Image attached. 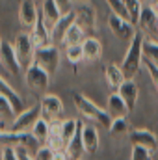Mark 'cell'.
<instances>
[{"mask_svg":"<svg viewBox=\"0 0 158 160\" xmlns=\"http://www.w3.org/2000/svg\"><path fill=\"white\" fill-rule=\"evenodd\" d=\"M143 34L136 32L134 39L128 43V48L125 52V58L121 62V71L125 78H134L140 73V67L143 63Z\"/></svg>","mask_w":158,"mask_h":160,"instance_id":"cell-1","label":"cell"},{"mask_svg":"<svg viewBox=\"0 0 158 160\" xmlns=\"http://www.w3.org/2000/svg\"><path fill=\"white\" fill-rule=\"evenodd\" d=\"M73 102H75L77 110H78L84 118L95 121V123H97V125H101L102 128H110V125H112V119H114V118L108 114V110L101 108V106H99V104H95L91 99H87L86 95L77 93V91L73 93Z\"/></svg>","mask_w":158,"mask_h":160,"instance_id":"cell-2","label":"cell"},{"mask_svg":"<svg viewBox=\"0 0 158 160\" xmlns=\"http://www.w3.org/2000/svg\"><path fill=\"white\" fill-rule=\"evenodd\" d=\"M0 145L2 147H22L28 153L36 155V151L39 149V142L36 140V136L32 132H11V130H4L0 134Z\"/></svg>","mask_w":158,"mask_h":160,"instance_id":"cell-3","label":"cell"},{"mask_svg":"<svg viewBox=\"0 0 158 160\" xmlns=\"http://www.w3.org/2000/svg\"><path fill=\"white\" fill-rule=\"evenodd\" d=\"M13 47H15V52H17L19 60H21V65L24 69H28L34 63V56H36V45H34V39H32V34L28 30L19 32Z\"/></svg>","mask_w":158,"mask_h":160,"instance_id":"cell-4","label":"cell"},{"mask_svg":"<svg viewBox=\"0 0 158 160\" xmlns=\"http://www.w3.org/2000/svg\"><path fill=\"white\" fill-rule=\"evenodd\" d=\"M34 63L39 65L41 69H45L50 77L56 75V71L60 67V50H58V47L48 45V47H43V48H36Z\"/></svg>","mask_w":158,"mask_h":160,"instance_id":"cell-5","label":"cell"},{"mask_svg":"<svg viewBox=\"0 0 158 160\" xmlns=\"http://www.w3.org/2000/svg\"><path fill=\"white\" fill-rule=\"evenodd\" d=\"M39 118H41V104L37 102L30 108H24L21 114H17L7 130H11V132H32L34 125L37 123Z\"/></svg>","mask_w":158,"mask_h":160,"instance_id":"cell-6","label":"cell"},{"mask_svg":"<svg viewBox=\"0 0 158 160\" xmlns=\"http://www.w3.org/2000/svg\"><path fill=\"white\" fill-rule=\"evenodd\" d=\"M108 28L114 34V38L119 39L121 43H130V41L134 39V36H136L134 24L128 19H123V17L116 15V13H110V17H108Z\"/></svg>","mask_w":158,"mask_h":160,"instance_id":"cell-7","label":"cell"},{"mask_svg":"<svg viewBox=\"0 0 158 160\" xmlns=\"http://www.w3.org/2000/svg\"><path fill=\"white\" fill-rule=\"evenodd\" d=\"M24 82H26V86H28L32 91L45 95V91H47V88H48V82H50V75H48L45 69H41L39 65L32 63V65L26 69V73H24Z\"/></svg>","mask_w":158,"mask_h":160,"instance_id":"cell-8","label":"cell"},{"mask_svg":"<svg viewBox=\"0 0 158 160\" xmlns=\"http://www.w3.org/2000/svg\"><path fill=\"white\" fill-rule=\"evenodd\" d=\"M41 104V118H45L47 121H58L63 114V102L58 95H52V93H45L41 95L39 99Z\"/></svg>","mask_w":158,"mask_h":160,"instance_id":"cell-9","label":"cell"},{"mask_svg":"<svg viewBox=\"0 0 158 160\" xmlns=\"http://www.w3.org/2000/svg\"><path fill=\"white\" fill-rule=\"evenodd\" d=\"M140 26V30L143 34H147L151 39H156L158 38V13L147 4L141 8V13H140V19L136 22Z\"/></svg>","mask_w":158,"mask_h":160,"instance_id":"cell-10","label":"cell"},{"mask_svg":"<svg viewBox=\"0 0 158 160\" xmlns=\"http://www.w3.org/2000/svg\"><path fill=\"white\" fill-rule=\"evenodd\" d=\"M0 63L13 77H17L19 71H21V67H22L21 60H19V56L15 52V47L11 43H7V41H2V47H0Z\"/></svg>","mask_w":158,"mask_h":160,"instance_id":"cell-11","label":"cell"},{"mask_svg":"<svg viewBox=\"0 0 158 160\" xmlns=\"http://www.w3.org/2000/svg\"><path fill=\"white\" fill-rule=\"evenodd\" d=\"M128 138H130V143H132V145H140V147H145V149L156 153L158 136L155 132H151V130H147V128H134V130H130Z\"/></svg>","mask_w":158,"mask_h":160,"instance_id":"cell-12","label":"cell"},{"mask_svg":"<svg viewBox=\"0 0 158 160\" xmlns=\"http://www.w3.org/2000/svg\"><path fill=\"white\" fill-rule=\"evenodd\" d=\"M77 19L75 22L82 26L86 32H95L97 30V11L91 4H80L78 9L75 11Z\"/></svg>","mask_w":158,"mask_h":160,"instance_id":"cell-13","label":"cell"},{"mask_svg":"<svg viewBox=\"0 0 158 160\" xmlns=\"http://www.w3.org/2000/svg\"><path fill=\"white\" fill-rule=\"evenodd\" d=\"M37 19H39V11H37L34 0H21V6H19V22H21V26L30 32L36 26Z\"/></svg>","mask_w":158,"mask_h":160,"instance_id":"cell-14","label":"cell"},{"mask_svg":"<svg viewBox=\"0 0 158 160\" xmlns=\"http://www.w3.org/2000/svg\"><path fill=\"white\" fill-rule=\"evenodd\" d=\"M30 34H32V39H34L36 48H43V47L52 45V34H50V28L45 24L41 13H39V19H37V22H36V26L30 30Z\"/></svg>","mask_w":158,"mask_h":160,"instance_id":"cell-15","label":"cell"},{"mask_svg":"<svg viewBox=\"0 0 158 160\" xmlns=\"http://www.w3.org/2000/svg\"><path fill=\"white\" fill-rule=\"evenodd\" d=\"M117 93L121 95V99L126 102L128 110H134L136 108V102H138V95H140V89H138V84L134 82V78H126L121 86H119Z\"/></svg>","mask_w":158,"mask_h":160,"instance_id":"cell-16","label":"cell"},{"mask_svg":"<svg viewBox=\"0 0 158 160\" xmlns=\"http://www.w3.org/2000/svg\"><path fill=\"white\" fill-rule=\"evenodd\" d=\"M80 134H82V143L87 155H95L99 149V132L93 125H80Z\"/></svg>","mask_w":158,"mask_h":160,"instance_id":"cell-17","label":"cell"},{"mask_svg":"<svg viewBox=\"0 0 158 160\" xmlns=\"http://www.w3.org/2000/svg\"><path fill=\"white\" fill-rule=\"evenodd\" d=\"M41 17L45 21V24L52 30L56 26V22L62 19V11L58 9L56 2L54 0H43V6H41Z\"/></svg>","mask_w":158,"mask_h":160,"instance_id":"cell-18","label":"cell"},{"mask_svg":"<svg viewBox=\"0 0 158 160\" xmlns=\"http://www.w3.org/2000/svg\"><path fill=\"white\" fill-rule=\"evenodd\" d=\"M106 110H108V114H110L114 119H116V118H126V114L130 112L128 106H126V102L121 99V95H119L117 91L110 93L108 102H106Z\"/></svg>","mask_w":158,"mask_h":160,"instance_id":"cell-19","label":"cell"},{"mask_svg":"<svg viewBox=\"0 0 158 160\" xmlns=\"http://www.w3.org/2000/svg\"><path fill=\"white\" fill-rule=\"evenodd\" d=\"M47 145L52 151H65V142H63V132H62V121H52L50 123V132H48V140Z\"/></svg>","mask_w":158,"mask_h":160,"instance_id":"cell-20","label":"cell"},{"mask_svg":"<svg viewBox=\"0 0 158 160\" xmlns=\"http://www.w3.org/2000/svg\"><path fill=\"white\" fill-rule=\"evenodd\" d=\"M0 95L2 97H6L9 102H11V106H13V110H15V114H21L22 110H24V104H22V99H21V95L11 88V84H7L6 80L0 77Z\"/></svg>","mask_w":158,"mask_h":160,"instance_id":"cell-21","label":"cell"},{"mask_svg":"<svg viewBox=\"0 0 158 160\" xmlns=\"http://www.w3.org/2000/svg\"><path fill=\"white\" fill-rule=\"evenodd\" d=\"M75 19H77L75 11H71V13H67V15H62V19H60V21L56 22V26L50 30L54 43H62V41H63V36L67 34V30L71 28V24L75 22Z\"/></svg>","mask_w":158,"mask_h":160,"instance_id":"cell-22","label":"cell"},{"mask_svg":"<svg viewBox=\"0 0 158 160\" xmlns=\"http://www.w3.org/2000/svg\"><path fill=\"white\" fill-rule=\"evenodd\" d=\"M82 50H84V60L86 62H95L102 56V45L97 38H86L82 43Z\"/></svg>","mask_w":158,"mask_h":160,"instance_id":"cell-23","label":"cell"},{"mask_svg":"<svg viewBox=\"0 0 158 160\" xmlns=\"http://www.w3.org/2000/svg\"><path fill=\"white\" fill-rule=\"evenodd\" d=\"M80 125H82V123H80ZM65 153H67L69 160H84V157L87 155V153H86V149H84V143H82V134H80V128H78V132L75 134V138L67 143Z\"/></svg>","mask_w":158,"mask_h":160,"instance_id":"cell-24","label":"cell"},{"mask_svg":"<svg viewBox=\"0 0 158 160\" xmlns=\"http://www.w3.org/2000/svg\"><path fill=\"white\" fill-rule=\"evenodd\" d=\"M104 77H106V82H108V86L114 89V91H117L119 86L125 82V75H123V71H121V65H116V63H108L106 65V69H104Z\"/></svg>","mask_w":158,"mask_h":160,"instance_id":"cell-25","label":"cell"},{"mask_svg":"<svg viewBox=\"0 0 158 160\" xmlns=\"http://www.w3.org/2000/svg\"><path fill=\"white\" fill-rule=\"evenodd\" d=\"M86 39V30L78 26L77 22H73L71 24V28L67 30V34L63 36V41H62V45L63 47H71V45H82Z\"/></svg>","mask_w":158,"mask_h":160,"instance_id":"cell-26","label":"cell"},{"mask_svg":"<svg viewBox=\"0 0 158 160\" xmlns=\"http://www.w3.org/2000/svg\"><path fill=\"white\" fill-rule=\"evenodd\" d=\"M48 132H50V121H47L45 118H39L37 123L34 125V128H32V134L36 136V140L39 142V145H47Z\"/></svg>","mask_w":158,"mask_h":160,"instance_id":"cell-27","label":"cell"},{"mask_svg":"<svg viewBox=\"0 0 158 160\" xmlns=\"http://www.w3.org/2000/svg\"><path fill=\"white\" fill-rule=\"evenodd\" d=\"M15 110H13V106H11V102L6 99V97H2L0 95V123H2V127H6L7 123L11 125L13 119H15Z\"/></svg>","mask_w":158,"mask_h":160,"instance_id":"cell-28","label":"cell"},{"mask_svg":"<svg viewBox=\"0 0 158 160\" xmlns=\"http://www.w3.org/2000/svg\"><path fill=\"white\" fill-rule=\"evenodd\" d=\"M143 58L158 65V41L151 39V38L143 39Z\"/></svg>","mask_w":158,"mask_h":160,"instance_id":"cell-29","label":"cell"},{"mask_svg":"<svg viewBox=\"0 0 158 160\" xmlns=\"http://www.w3.org/2000/svg\"><path fill=\"white\" fill-rule=\"evenodd\" d=\"M65 58L69 60V63L78 65L80 62L84 60V50H82V45H71V47H65Z\"/></svg>","mask_w":158,"mask_h":160,"instance_id":"cell-30","label":"cell"},{"mask_svg":"<svg viewBox=\"0 0 158 160\" xmlns=\"http://www.w3.org/2000/svg\"><path fill=\"white\" fill-rule=\"evenodd\" d=\"M123 2H125V6H126V9H128V13H130V22L136 24L138 19H140L141 8H143L141 0H123Z\"/></svg>","mask_w":158,"mask_h":160,"instance_id":"cell-31","label":"cell"},{"mask_svg":"<svg viewBox=\"0 0 158 160\" xmlns=\"http://www.w3.org/2000/svg\"><path fill=\"white\" fill-rule=\"evenodd\" d=\"M108 132L112 136H123L128 132V125H126V118H116L112 119V125L108 128Z\"/></svg>","mask_w":158,"mask_h":160,"instance_id":"cell-32","label":"cell"},{"mask_svg":"<svg viewBox=\"0 0 158 160\" xmlns=\"http://www.w3.org/2000/svg\"><path fill=\"white\" fill-rule=\"evenodd\" d=\"M106 4L110 6L112 13H116V15H119V17L130 21V13H128V9H126V6H125L123 0H106Z\"/></svg>","mask_w":158,"mask_h":160,"instance_id":"cell-33","label":"cell"},{"mask_svg":"<svg viewBox=\"0 0 158 160\" xmlns=\"http://www.w3.org/2000/svg\"><path fill=\"white\" fill-rule=\"evenodd\" d=\"M153 151L145 149V147H140V145H132V155L130 160H151L153 158Z\"/></svg>","mask_w":158,"mask_h":160,"instance_id":"cell-34","label":"cell"},{"mask_svg":"<svg viewBox=\"0 0 158 160\" xmlns=\"http://www.w3.org/2000/svg\"><path fill=\"white\" fill-rule=\"evenodd\" d=\"M34 160H54V151L48 145H41L34 155Z\"/></svg>","mask_w":158,"mask_h":160,"instance_id":"cell-35","label":"cell"},{"mask_svg":"<svg viewBox=\"0 0 158 160\" xmlns=\"http://www.w3.org/2000/svg\"><path fill=\"white\" fill-rule=\"evenodd\" d=\"M143 65H145L149 77H151V80H153V84L156 86V89H158V65H155L153 62H149V60H145V58H143Z\"/></svg>","mask_w":158,"mask_h":160,"instance_id":"cell-36","label":"cell"},{"mask_svg":"<svg viewBox=\"0 0 158 160\" xmlns=\"http://www.w3.org/2000/svg\"><path fill=\"white\" fill-rule=\"evenodd\" d=\"M54 2H56L58 9L62 11V15H67L73 11V0H54Z\"/></svg>","mask_w":158,"mask_h":160,"instance_id":"cell-37","label":"cell"},{"mask_svg":"<svg viewBox=\"0 0 158 160\" xmlns=\"http://www.w3.org/2000/svg\"><path fill=\"white\" fill-rule=\"evenodd\" d=\"M2 160H19L17 149L15 147H2Z\"/></svg>","mask_w":158,"mask_h":160,"instance_id":"cell-38","label":"cell"},{"mask_svg":"<svg viewBox=\"0 0 158 160\" xmlns=\"http://www.w3.org/2000/svg\"><path fill=\"white\" fill-rule=\"evenodd\" d=\"M54 160H69L65 151H54Z\"/></svg>","mask_w":158,"mask_h":160,"instance_id":"cell-39","label":"cell"},{"mask_svg":"<svg viewBox=\"0 0 158 160\" xmlns=\"http://www.w3.org/2000/svg\"><path fill=\"white\" fill-rule=\"evenodd\" d=\"M149 6H151V8L158 13V0H149Z\"/></svg>","mask_w":158,"mask_h":160,"instance_id":"cell-40","label":"cell"},{"mask_svg":"<svg viewBox=\"0 0 158 160\" xmlns=\"http://www.w3.org/2000/svg\"><path fill=\"white\" fill-rule=\"evenodd\" d=\"M2 132H4V127H2V123H0V134H2Z\"/></svg>","mask_w":158,"mask_h":160,"instance_id":"cell-41","label":"cell"},{"mask_svg":"<svg viewBox=\"0 0 158 160\" xmlns=\"http://www.w3.org/2000/svg\"><path fill=\"white\" fill-rule=\"evenodd\" d=\"M155 155H156V157H158V149H156V153H155Z\"/></svg>","mask_w":158,"mask_h":160,"instance_id":"cell-42","label":"cell"},{"mask_svg":"<svg viewBox=\"0 0 158 160\" xmlns=\"http://www.w3.org/2000/svg\"><path fill=\"white\" fill-rule=\"evenodd\" d=\"M0 47H2V39H0Z\"/></svg>","mask_w":158,"mask_h":160,"instance_id":"cell-43","label":"cell"},{"mask_svg":"<svg viewBox=\"0 0 158 160\" xmlns=\"http://www.w3.org/2000/svg\"><path fill=\"white\" fill-rule=\"evenodd\" d=\"M141 2H143V0H141Z\"/></svg>","mask_w":158,"mask_h":160,"instance_id":"cell-44","label":"cell"}]
</instances>
